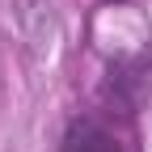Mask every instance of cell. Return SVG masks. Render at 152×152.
Listing matches in <instances>:
<instances>
[{
  "mask_svg": "<svg viewBox=\"0 0 152 152\" xmlns=\"http://www.w3.org/2000/svg\"><path fill=\"white\" fill-rule=\"evenodd\" d=\"M59 152H123V148H118V140H114V131H110L106 123H97V118H76V123H68V131H64Z\"/></svg>",
  "mask_w": 152,
  "mask_h": 152,
  "instance_id": "6da1fadb",
  "label": "cell"
}]
</instances>
